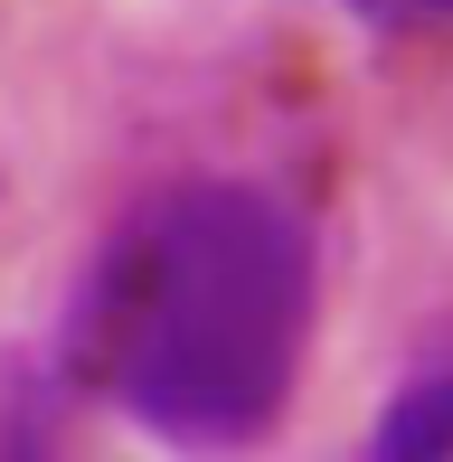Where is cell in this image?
<instances>
[{
	"label": "cell",
	"instance_id": "obj_1",
	"mask_svg": "<svg viewBox=\"0 0 453 462\" xmlns=\"http://www.w3.org/2000/svg\"><path fill=\"white\" fill-rule=\"evenodd\" d=\"M76 340L142 434L236 453L293 406L312 349V236L255 180H190L114 236Z\"/></svg>",
	"mask_w": 453,
	"mask_h": 462
},
{
	"label": "cell",
	"instance_id": "obj_2",
	"mask_svg": "<svg viewBox=\"0 0 453 462\" xmlns=\"http://www.w3.org/2000/svg\"><path fill=\"white\" fill-rule=\"evenodd\" d=\"M359 462H453V368H425L387 396Z\"/></svg>",
	"mask_w": 453,
	"mask_h": 462
},
{
	"label": "cell",
	"instance_id": "obj_3",
	"mask_svg": "<svg viewBox=\"0 0 453 462\" xmlns=\"http://www.w3.org/2000/svg\"><path fill=\"white\" fill-rule=\"evenodd\" d=\"M0 462H57V415L38 387H10L0 406Z\"/></svg>",
	"mask_w": 453,
	"mask_h": 462
}]
</instances>
